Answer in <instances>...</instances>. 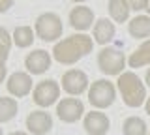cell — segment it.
<instances>
[{
	"mask_svg": "<svg viewBox=\"0 0 150 135\" xmlns=\"http://www.w3.org/2000/svg\"><path fill=\"white\" fill-rule=\"evenodd\" d=\"M94 49V40L86 34H71L68 38L60 40L53 47V57L56 62L64 64V66H71L79 62L86 54H90Z\"/></svg>",
	"mask_w": 150,
	"mask_h": 135,
	"instance_id": "obj_1",
	"label": "cell"
},
{
	"mask_svg": "<svg viewBox=\"0 0 150 135\" xmlns=\"http://www.w3.org/2000/svg\"><path fill=\"white\" fill-rule=\"evenodd\" d=\"M116 86H118V90L122 94L124 103L131 107V109H137L143 103H146V86L143 85V81L139 79L137 73L124 71L122 75H118Z\"/></svg>",
	"mask_w": 150,
	"mask_h": 135,
	"instance_id": "obj_2",
	"label": "cell"
},
{
	"mask_svg": "<svg viewBox=\"0 0 150 135\" xmlns=\"http://www.w3.org/2000/svg\"><path fill=\"white\" fill-rule=\"evenodd\" d=\"M62 19H60L58 13L54 11H45L41 13L40 17L36 19V25H34V32L40 40L43 41H56L62 36Z\"/></svg>",
	"mask_w": 150,
	"mask_h": 135,
	"instance_id": "obj_3",
	"label": "cell"
},
{
	"mask_svg": "<svg viewBox=\"0 0 150 135\" xmlns=\"http://www.w3.org/2000/svg\"><path fill=\"white\" fill-rule=\"evenodd\" d=\"M116 100V88L107 79H98L88 88V101L96 109H107Z\"/></svg>",
	"mask_w": 150,
	"mask_h": 135,
	"instance_id": "obj_4",
	"label": "cell"
},
{
	"mask_svg": "<svg viewBox=\"0 0 150 135\" xmlns=\"http://www.w3.org/2000/svg\"><path fill=\"white\" fill-rule=\"evenodd\" d=\"M98 68L105 75H122L126 68V57L116 47H103L98 53Z\"/></svg>",
	"mask_w": 150,
	"mask_h": 135,
	"instance_id": "obj_5",
	"label": "cell"
},
{
	"mask_svg": "<svg viewBox=\"0 0 150 135\" xmlns=\"http://www.w3.org/2000/svg\"><path fill=\"white\" fill-rule=\"evenodd\" d=\"M60 98V85L54 81V79H45V81H40L32 92V100H34L36 105L40 107H51L58 101Z\"/></svg>",
	"mask_w": 150,
	"mask_h": 135,
	"instance_id": "obj_6",
	"label": "cell"
},
{
	"mask_svg": "<svg viewBox=\"0 0 150 135\" xmlns=\"http://www.w3.org/2000/svg\"><path fill=\"white\" fill-rule=\"evenodd\" d=\"M84 113V105L79 98H64L62 101L56 103V115L66 124H73Z\"/></svg>",
	"mask_w": 150,
	"mask_h": 135,
	"instance_id": "obj_7",
	"label": "cell"
},
{
	"mask_svg": "<svg viewBox=\"0 0 150 135\" xmlns=\"http://www.w3.org/2000/svg\"><path fill=\"white\" fill-rule=\"evenodd\" d=\"M62 88L69 96H81L88 90V75L81 69H68L62 75Z\"/></svg>",
	"mask_w": 150,
	"mask_h": 135,
	"instance_id": "obj_8",
	"label": "cell"
},
{
	"mask_svg": "<svg viewBox=\"0 0 150 135\" xmlns=\"http://www.w3.org/2000/svg\"><path fill=\"white\" fill-rule=\"evenodd\" d=\"M26 129L30 135H45L53 129V116L47 111H32L26 116Z\"/></svg>",
	"mask_w": 150,
	"mask_h": 135,
	"instance_id": "obj_9",
	"label": "cell"
},
{
	"mask_svg": "<svg viewBox=\"0 0 150 135\" xmlns=\"http://www.w3.org/2000/svg\"><path fill=\"white\" fill-rule=\"evenodd\" d=\"M83 126H84V131L88 135H107V131L111 128V120L101 111H90L84 116Z\"/></svg>",
	"mask_w": 150,
	"mask_h": 135,
	"instance_id": "obj_10",
	"label": "cell"
},
{
	"mask_svg": "<svg viewBox=\"0 0 150 135\" xmlns=\"http://www.w3.org/2000/svg\"><path fill=\"white\" fill-rule=\"evenodd\" d=\"M25 68L30 75H41L51 68V54L45 49H36L26 54Z\"/></svg>",
	"mask_w": 150,
	"mask_h": 135,
	"instance_id": "obj_11",
	"label": "cell"
},
{
	"mask_svg": "<svg viewBox=\"0 0 150 135\" xmlns=\"http://www.w3.org/2000/svg\"><path fill=\"white\" fill-rule=\"evenodd\" d=\"M8 92L15 98H25L32 92V77L26 71H15L8 77Z\"/></svg>",
	"mask_w": 150,
	"mask_h": 135,
	"instance_id": "obj_12",
	"label": "cell"
},
{
	"mask_svg": "<svg viewBox=\"0 0 150 135\" xmlns=\"http://www.w3.org/2000/svg\"><path fill=\"white\" fill-rule=\"evenodd\" d=\"M92 23H94V11L88 6H75L69 11V25H71V28L79 30L81 34L84 30L92 28Z\"/></svg>",
	"mask_w": 150,
	"mask_h": 135,
	"instance_id": "obj_13",
	"label": "cell"
},
{
	"mask_svg": "<svg viewBox=\"0 0 150 135\" xmlns=\"http://www.w3.org/2000/svg\"><path fill=\"white\" fill-rule=\"evenodd\" d=\"M92 32H94V41L103 45V47H107V45L115 40L116 28H115V23H111L107 17H101V19H98L94 23V30Z\"/></svg>",
	"mask_w": 150,
	"mask_h": 135,
	"instance_id": "obj_14",
	"label": "cell"
},
{
	"mask_svg": "<svg viewBox=\"0 0 150 135\" xmlns=\"http://www.w3.org/2000/svg\"><path fill=\"white\" fill-rule=\"evenodd\" d=\"M128 32L135 40L150 38V15H137L128 23Z\"/></svg>",
	"mask_w": 150,
	"mask_h": 135,
	"instance_id": "obj_15",
	"label": "cell"
},
{
	"mask_svg": "<svg viewBox=\"0 0 150 135\" xmlns=\"http://www.w3.org/2000/svg\"><path fill=\"white\" fill-rule=\"evenodd\" d=\"M129 68H143L150 64V40L143 41L137 49L131 53V57L128 58Z\"/></svg>",
	"mask_w": 150,
	"mask_h": 135,
	"instance_id": "obj_16",
	"label": "cell"
},
{
	"mask_svg": "<svg viewBox=\"0 0 150 135\" xmlns=\"http://www.w3.org/2000/svg\"><path fill=\"white\" fill-rule=\"evenodd\" d=\"M107 8H109V15L112 17V21L115 23H126L129 19V6L126 0H109V4H107Z\"/></svg>",
	"mask_w": 150,
	"mask_h": 135,
	"instance_id": "obj_17",
	"label": "cell"
},
{
	"mask_svg": "<svg viewBox=\"0 0 150 135\" xmlns=\"http://www.w3.org/2000/svg\"><path fill=\"white\" fill-rule=\"evenodd\" d=\"M34 36H36V32L32 30V26L23 25V26H17V28L13 30L11 38H13V43H15L19 49H26L34 43Z\"/></svg>",
	"mask_w": 150,
	"mask_h": 135,
	"instance_id": "obj_18",
	"label": "cell"
},
{
	"mask_svg": "<svg viewBox=\"0 0 150 135\" xmlns=\"http://www.w3.org/2000/svg\"><path fill=\"white\" fill-rule=\"evenodd\" d=\"M124 135H148V126L139 116H128L122 124Z\"/></svg>",
	"mask_w": 150,
	"mask_h": 135,
	"instance_id": "obj_19",
	"label": "cell"
},
{
	"mask_svg": "<svg viewBox=\"0 0 150 135\" xmlns=\"http://www.w3.org/2000/svg\"><path fill=\"white\" fill-rule=\"evenodd\" d=\"M19 105L15 98H0V122H9L17 116Z\"/></svg>",
	"mask_w": 150,
	"mask_h": 135,
	"instance_id": "obj_20",
	"label": "cell"
},
{
	"mask_svg": "<svg viewBox=\"0 0 150 135\" xmlns=\"http://www.w3.org/2000/svg\"><path fill=\"white\" fill-rule=\"evenodd\" d=\"M126 2H128L129 10H133V11H143L148 6V0H126Z\"/></svg>",
	"mask_w": 150,
	"mask_h": 135,
	"instance_id": "obj_21",
	"label": "cell"
},
{
	"mask_svg": "<svg viewBox=\"0 0 150 135\" xmlns=\"http://www.w3.org/2000/svg\"><path fill=\"white\" fill-rule=\"evenodd\" d=\"M11 41H13V38L9 36V32L4 26H0V45H6V47L11 49Z\"/></svg>",
	"mask_w": 150,
	"mask_h": 135,
	"instance_id": "obj_22",
	"label": "cell"
},
{
	"mask_svg": "<svg viewBox=\"0 0 150 135\" xmlns=\"http://www.w3.org/2000/svg\"><path fill=\"white\" fill-rule=\"evenodd\" d=\"M13 2H15V0H0V13H6L9 8L13 6Z\"/></svg>",
	"mask_w": 150,
	"mask_h": 135,
	"instance_id": "obj_23",
	"label": "cell"
},
{
	"mask_svg": "<svg viewBox=\"0 0 150 135\" xmlns=\"http://www.w3.org/2000/svg\"><path fill=\"white\" fill-rule=\"evenodd\" d=\"M9 57V47H6V45H0V60L2 62H6Z\"/></svg>",
	"mask_w": 150,
	"mask_h": 135,
	"instance_id": "obj_24",
	"label": "cell"
},
{
	"mask_svg": "<svg viewBox=\"0 0 150 135\" xmlns=\"http://www.w3.org/2000/svg\"><path fill=\"white\" fill-rule=\"evenodd\" d=\"M6 75H8V68H6V62H2L0 60V83L6 79Z\"/></svg>",
	"mask_w": 150,
	"mask_h": 135,
	"instance_id": "obj_25",
	"label": "cell"
},
{
	"mask_svg": "<svg viewBox=\"0 0 150 135\" xmlns=\"http://www.w3.org/2000/svg\"><path fill=\"white\" fill-rule=\"evenodd\" d=\"M144 111H146V115L150 116V98H146V103H144Z\"/></svg>",
	"mask_w": 150,
	"mask_h": 135,
	"instance_id": "obj_26",
	"label": "cell"
},
{
	"mask_svg": "<svg viewBox=\"0 0 150 135\" xmlns=\"http://www.w3.org/2000/svg\"><path fill=\"white\" fill-rule=\"evenodd\" d=\"M144 83H146V85L150 86V68L146 69V75H144Z\"/></svg>",
	"mask_w": 150,
	"mask_h": 135,
	"instance_id": "obj_27",
	"label": "cell"
},
{
	"mask_svg": "<svg viewBox=\"0 0 150 135\" xmlns=\"http://www.w3.org/2000/svg\"><path fill=\"white\" fill-rule=\"evenodd\" d=\"M9 135H30V133H26V131H11Z\"/></svg>",
	"mask_w": 150,
	"mask_h": 135,
	"instance_id": "obj_28",
	"label": "cell"
},
{
	"mask_svg": "<svg viewBox=\"0 0 150 135\" xmlns=\"http://www.w3.org/2000/svg\"><path fill=\"white\" fill-rule=\"evenodd\" d=\"M146 11H148V15H150V0H148V6H146Z\"/></svg>",
	"mask_w": 150,
	"mask_h": 135,
	"instance_id": "obj_29",
	"label": "cell"
},
{
	"mask_svg": "<svg viewBox=\"0 0 150 135\" xmlns=\"http://www.w3.org/2000/svg\"><path fill=\"white\" fill-rule=\"evenodd\" d=\"M73 2H77V4H81V2H86V0H73Z\"/></svg>",
	"mask_w": 150,
	"mask_h": 135,
	"instance_id": "obj_30",
	"label": "cell"
},
{
	"mask_svg": "<svg viewBox=\"0 0 150 135\" xmlns=\"http://www.w3.org/2000/svg\"><path fill=\"white\" fill-rule=\"evenodd\" d=\"M0 135H2V128H0Z\"/></svg>",
	"mask_w": 150,
	"mask_h": 135,
	"instance_id": "obj_31",
	"label": "cell"
},
{
	"mask_svg": "<svg viewBox=\"0 0 150 135\" xmlns=\"http://www.w3.org/2000/svg\"><path fill=\"white\" fill-rule=\"evenodd\" d=\"M148 135H150V133H148Z\"/></svg>",
	"mask_w": 150,
	"mask_h": 135,
	"instance_id": "obj_32",
	"label": "cell"
}]
</instances>
